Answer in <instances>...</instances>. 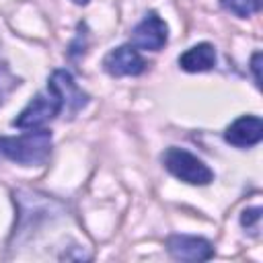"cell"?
I'll use <instances>...</instances> for the list:
<instances>
[{"label": "cell", "mask_w": 263, "mask_h": 263, "mask_svg": "<svg viewBox=\"0 0 263 263\" xmlns=\"http://www.w3.org/2000/svg\"><path fill=\"white\" fill-rule=\"evenodd\" d=\"M51 154V132L35 127L21 136L0 138V158L12 160L21 166H39Z\"/></svg>", "instance_id": "6da1fadb"}, {"label": "cell", "mask_w": 263, "mask_h": 263, "mask_svg": "<svg viewBox=\"0 0 263 263\" xmlns=\"http://www.w3.org/2000/svg\"><path fill=\"white\" fill-rule=\"evenodd\" d=\"M162 164L173 177L189 185H210L214 181V171L201 158L179 146H171L164 150Z\"/></svg>", "instance_id": "7a4b0ae2"}, {"label": "cell", "mask_w": 263, "mask_h": 263, "mask_svg": "<svg viewBox=\"0 0 263 263\" xmlns=\"http://www.w3.org/2000/svg\"><path fill=\"white\" fill-rule=\"evenodd\" d=\"M62 113V101L55 95V90H51L49 86L41 92H37L27 105L25 109L12 119V125L18 129H35L41 127L43 123L55 119Z\"/></svg>", "instance_id": "3957f363"}, {"label": "cell", "mask_w": 263, "mask_h": 263, "mask_svg": "<svg viewBox=\"0 0 263 263\" xmlns=\"http://www.w3.org/2000/svg\"><path fill=\"white\" fill-rule=\"evenodd\" d=\"M47 86L55 90L62 101V113H66L70 119L88 105V95L76 84L74 76L68 70H53L47 78Z\"/></svg>", "instance_id": "277c9868"}, {"label": "cell", "mask_w": 263, "mask_h": 263, "mask_svg": "<svg viewBox=\"0 0 263 263\" xmlns=\"http://www.w3.org/2000/svg\"><path fill=\"white\" fill-rule=\"evenodd\" d=\"M166 41H168V27L154 10H150L132 29V45L136 49L158 51V49H162L166 45Z\"/></svg>", "instance_id": "5b68a950"}, {"label": "cell", "mask_w": 263, "mask_h": 263, "mask_svg": "<svg viewBox=\"0 0 263 263\" xmlns=\"http://www.w3.org/2000/svg\"><path fill=\"white\" fill-rule=\"evenodd\" d=\"M103 68L109 76L121 78V76H138L146 70V62L140 55V51L129 43V45H119L111 49L103 58Z\"/></svg>", "instance_id": "8992f818"}, {"label": "cell", "mask_w": 263, "mask_h": 263, "mask_svg": "<svg viewBox=\"0 0 263 263\" xmlns=\"http://www.w3.org/2000/svg\"><path fill=\"white\" fill-rule=\"evenodd\" d=\"M166 251L177 261H210L214 257V247L208 238L173 234L166 238Z\"/></svg>", "instance_id": "52a82bcc"}, {"label": "cell", "mask_w": 263, "mask_h": 263, "mask_svg": "<svg viewBox=\"0 0 263 263\" xmlns=\"http://www.w3.org/2000/svg\"><path fill=\"white\" fill-rule=\"evenodd\" d=\"M224 140L236 148H251L263 140V121L259 115H240L234 119L226 132Z\"/></svg>", "instance_id": "ba28073f"}, {"label": "cell", "mask_w": 263, "mask_h": 263, "mask_svg": "<svg viewBox=\"0 0 263 263\" xmlns=\"http://www.w3.org/2000/svg\"><path fill=\"white\" fill-rule=\"evenodd\" d=\"M179 66L185 72H208L216 66V49L212 43H197L179 55Z\"/></svg>", "instance_id": "9c48e42d"}, {"label": "cell", "mask_w": 263, "mask_h": 263, "mask_svg": "<svg viewBox=\"0 0 263 263\" xmlns=\"http://www.w3.org/2000/svg\"><path fill=\"white\" fill-rule=\"evenodd\" d=\"M220 6L234 16L247 18V16H253L261 10L263 0H220Z\"/></svg>", "instance_id": "30bf717a"}, {"label": "cell", "mask_w": 263, "mask_h": 263, "mask_svg": "<svg viewBox=\"0 0 263 263\" xmlns=\"http://www.w3.org/2000/svg\"><path fill=\"white\" fill-rule=\"evenodd\" d=\"M261 208H247L242 214H240V224L242 228H257L259 226V220H261Z\"/></svg>", "instance_id": "8fae6325"}, {"label": "cell", "mask_w": 263, "mask_h": 263, "mask_svg": "<svg viewBox=\"0 0 263 263\" xmlns=\"http://www.w3.org/2000/svg\"><path fill=\"white\" fill-rule=\"evenodd\" d=\"M251 70L255 74V84L257 88H261V51H255L251 58Z\"/></svg>", "instance_id": "7c38bea8"}, {"label": "cell", "mask_w": 263, "mask_h": 263, "mask_svg": "<svg viewBox=\"0 0 263 263\" xmlns=\"http://www.w3.org/2000/svg\"><path fill=\"white\" fill-rule=\"evenodd\" d=\"M72 2H74V4H78V6H86L90 0H72Z\"/></svg>", "instance_id": "4fadbf2b"}, {"label": "cell", "mask_w": 263, "mask_h": 263, "mask_svg": "<svg viewBox=\"0 0 263 263\" xmlns=\"http://www.w3.org/2000/svg\"><path fill=\"white\" fill-rule=\"evenodd\" d=\"M0 101H2V88H0Z\"/></svg>", "instance_id": "5bb4252c"}]
</instances>
